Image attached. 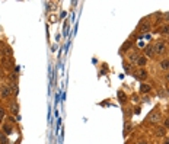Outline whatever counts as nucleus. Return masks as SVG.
I'll return each instance as SVG.
<instances>
[{
	"label": "nucleus",
	"mask_w": 169,
	"mask_h": 144,
	"mask_svg": "<svg viewBox=\"0 0 169 144\" xmlns=\"http://www.w3.org/2000/svg\"><path fill=\"white\" fill-rule=\"evenodd\" d=\"M0 92H2V86H0Z\"/></svg>",
	"instance_id": "b1692460"
},
{
	"label": "nucleus",
	"mask_w": 169,
	"mask_h": 144,
	"mask_svg": "<svg viewBox=\"0 0 169 144\" xmlns=\"http://www.w3.org/2000/svg\"><path fill=\"white\" fill-rule=\"evenodd\" d=\"M166 82H169V73L166 74Z\"/></svg>",
	"instance_id": "412c9836"
},
{
	"label": "nucleus",
	"mask_w": 169,
	"mask_h": 144,
	"mask_svg": "<svg viewBox=\"0 0 169 144\" xmlns=\"http://www.w3.org/2000/svg\"><path fill=\"white\" fill-rule=\"evenodd\" d=\"M152 90V86L147 84V83H141L140 84V93H149Z\"/></svg>",
	"instance_id": "0eeeda50"
},
{
	"label": "nucleus",
	"mask_w": 169,
	"mask_h": 144,
	"mask_svg": "<svg viewBox=\"0 0 169 144\" xmlns=\"http://www.w3.org/2000/svg\"><path fill=\"white\" fill-rule=\"evenodd\" d=\"M147 121H149V122H157V121H160V112H159V111L150 112V115L147 116Z\"/></svg>",
	"instance_id": "f03ea898"
},
{
	"label": "nucleus",
	"mask_w": 169,
	"mask_h": 144,
	"mask_svg": "<svg viewBox=\"0 0 169 144\" xmlns=\"http://www.w3.org/2000/svg\"><path fill=\"white\" fill-rule=\"evenodd\" d=\"M166 92H168V93H169V87H168V89H166Z\"/></svg>",
	"instance_id": "4be33fe9"
},
{
	"label": "nucleus",
	"mask_w": 169,
	"mask_h": 144,
	"mask_svg": "<svg viewBox=\"0 0 169 144\" xmlns=\"http://www.w3.org/2000/svg\"><path fill=\"white\" fill-rule=\"evenodd\" d=\"M136 77H137L139 80H144V79L147 77V71H146L144 69H139V70L136 71Z\"/></svg>",
	"instance_id": "39448f33"
},
{
	"label": "nucleus",
	"mask_w": 169,
	"mask_h": 144,
	"mask_svg": "<svg viewBox=\"0 0 169 144\" xmlns=\"http://www.w3.org/2000/svg\"><path fill=\"white\" fill-rule=\"evenodd\" d=\"M163 127H165V128H169V118H166V119L163 121Z\"/></svg>",
	"instance_id": "a211bd4d"
},
{
	"label": "nucleus",
	"mask_w": 169,
	"mask_h": 144,
	"mask_svg": "<svg viewBox=\"0 0 169 144\" xmlns=\"http://www.w3.org/2000/svg\"><path fill=\"white\" fill-rule=\"evenodd\" d=\"M0 143H2V144H9V141H8V137H6L3 132H0Z\"/></svg>",
	"instance_id": "ddd939ff"
},
{
	"label": "nucleus",
	"mask_w": 169,
	"mask_h": 144,
	"mask_svg": "<svg viewBox=\"0 0 169 144\" xmlns=\"http://www.w3.org/2000/svg\"><path fill=\"white\" fill-rule=\"evenodd\" d=\"M150 28H152V26H150V24H149L147 21H144V22L140 25V28H139V29H140L141 32H147V31H150Z\"/></svg>",
	"instance_id": "6e6552de"
},
{
	"label": "nucleus",
	"mask_w": 169,
	"mask_h": 144,
	"mask_svg": "<svg viewBox=\"0 0 169 144\" xmlns=\"http://www.w3.org/2000/svg\"><path fill=\"white\" fill-rule=\"evenodd\" d=\"M3 131H5L6 134H10V132H12V128H10L9 125H5V127H3Z\"/></svg>",
	"instance_id": "dca6fc26"
},
{
	"label": "nucleus",
	"mask_w": 169,
	"mask_h": 144,
	"mask_svg": "<svg viewBox=\"0 0 169 144\" xmlns=\"http://www.w3.org/2000/svg\"><path fill=\"white\" fill-rule=\"evenodd\" d=\"M131 129H133V124H131V122H127L125 127H124V134H128Z\"/></svg>",
	"instance_id": "9b49d317"
},
{
	"label": "nucleus",
	"mask_w": 169,
	"mask_h": 144,
	"mask_svg": "<svg viewBox=\"0 0 169 144\" xmlns=\"http://www.w3.org/2000/svg\"><path fill=\"white\" fill-rule=\"evenodd\" d=\"M153 51L156 53V54H165L166 53V44H165V41H156L154 42V45H153Z\"/></svg>",
	"instance_id": "f257e3e1"
},
{
	"label": "nucleus",
	"mask_w": 169,
	"mask_h": 144,
	"mask_svg": "<svg viewBox=\"0 0 169 144\" xmlns=\"http://www.w3.org/2000/svg\"><path fill=\"white\" fill-rule=\"evenodd\" d=\"M0 95H2L3 99L9 98V96L12 95V89H10V86H2V92H0Z\"/></svg>",
	"instance_id": "7ed1b4c3"
},
{
	"label": "nucleus",
	"mask_w": 169,
	"mask_h": 144,
	"mask_svg": "<svg viewBox=\"0 0 169 144\" xmlns=\"http://www.w3.org/2000/svg\"><path fill=\"white\" fill-rule=\"evenodd\" d=\"M153 132H154L156 137H163V135L166 134V128H165V127H154Z\"/></svg>",
	"instance_id": "20e7f679"
},
{
	"label": "nucleus",
	"mask_w": 169,
	"mask_h": 144,
	"mask_svg": "<svg viewBox=\"0 0 169 144\" xmlns=\"http://www.w3.org/2000/svg\"><path fill=\"white\" fill-rule=\"evenodd\" d=\"M139 144H146V143H139Z\"/></svg>",
	"instance_id": "5701e85b"
},
{
	"label": "nucleus",
	"mask_w": 169,
	"mask_h": 144,
	"mask_svg": "<svg viewBox=\"0 0 169 144\" xmlns=\"http://www.w3.org/2000/svg\"><path fill=\"white\" fill-rule=\"evenodd\" d=\"M160 34H162V35H168V37H169V25H168V26H166V25H165V26H162V28H160Z\"/></svg>",
	"instance_id": "f8f14e48"
},
{
	"label": "nucleus",
	"mask_w": 169,
	"mask_h": 144,
	"mask_svg": "<svg viewBox=\"0 0 169 144\" xmlns=\"http://www.w3.org/2000/svg\"><path fill=\"white\" fill-rule=\"evenodd\" d=\"M160 69L162 70H169V60H162L160 61Z\"/></svg>",
	"instance_id": "9d476101"
},
{
	"label": "nucleus",
	"mask_w": 169,
	"mask_h": 144,
	"mask_svg": "<svg viewBox=\"0 0 169 144\" xmlns=\"http://www.w3.org/2000/svg\"><path fill=\"white\" fill-rule=\"evenodd\" d=\"M18 109H19V106H18L16 103H12V105H10V111H12L13 114H16V112H18Z\"/></svg>",
	"instance_id": "2eb2a0df"
},
{
	"label": "nucleus",
	"mask_w": 169,
	"mask_h": 144,
	"mask_svg": "<svg viewBox=\"0 0 169 144\" xmlns=\"http://www.w3.org/2000/svg\"><path fill=\"white\" fill-rule=\"evenodd\" d=\"M137 58H139V55H137V54H131V55H130V60H131V61H134V63L137 61Z\"/></svg>",
	"instance_id": "f3484780"
},
{
	"label": "nucleus",
	"mask_w": 169,
	"mask_h": 144,
	"mask_svg": "<svg viewBox=\"0 0 169 144\" xmlns=\"http://www.w3.org/2000/svg\"><path fill=\"white\" fill-rule=\"evenodd\" d=\"M136 64H137L139 67H144V66L147 64V58H146V55H139V58H137Z\"/></svg>",
	"instance_id": "423d86ee"
},
{
	"label": "nucleus",
	"mask_w": 169,
	"mask_h": 144,
	"mask_svg": "<svg viewBox=\"0 0 169 144\" xmlns=\"http://www.w3.org/2000/svg\"><path fill=\"white\" fill-rule=\"evenodd\" d=\"M144 54H146V58L147 57H152L153 55V45H147L146 50H144Z\"/></svg>",
	"instance_id": "1a4fd4ad"
},
{
	"label": "nucleus",
	"mask_w": 169,
	"mask_h": 144,
	"mask_svg": "<svg viewBox=\"0 0 169 144\" xmlns=\"http://www.w3.org/2000/svg\"><path fill=\"white\" fill-rule=\"evenodd\" d=\"M165 16H166V18H165V19H168V22H169V13H166V15H165Z\"/></svg>",
	"instance_id": "aec40b11"
},
{
	"label": "nucleus",
	"mask_w": 169,
	"mask_h": 144,
	"mask_svg": "<svg viewBox=\"0 0 169 144\" xmlns=\"http://www.w3.org/2000/svg\"><path fill=\"white\" fill-rule=\"evenodd\" d=\"M3 116H5V109H3V108H0V121L3 119Z\"/></svg>",
	"instance_id": "6ab92c4d"
},
{
	"label": "nucleus",
	"mask_w": 169,
	"mask_h": 144,
	"mask_svg": "<svg viewBox=\"0 0 169 144\" xmlns=\"http://www.w3.org/2000/svg\"><path fill=\"white\" fill-rule=\"evenodd\" d=\"M118 98H120V100H121V102H125V100H127V98H125L124 92H118Z\"/></svg>",
	"instance_id": "4468645a"
}]
</instances>
